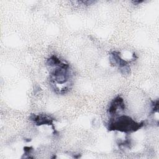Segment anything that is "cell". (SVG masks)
I'll list each match as a JSON object with an SVG mask.
<instances>
[{
  "label": "cell",
  "mask_w": 159,
  "mask_h": 159,
  "mask_svg": "<svg viewBox=\"0 0 159 159\" xmlns=\"http://www.w3.org/2000/svg\"><path fill=\"white\" fill-rule=\"evenodd\" d=\"M124 109L125 104L123 99L120 96H117L111 102L108 108V112L111 116H116L119 111H124Z\"/></svg>",
  "instance_id": "2"
},
{
  "label": "cell",
  "mask_w": 159,
  "mask_h": 159,
  "mask_svg": "<svg viewBox=\"0 0 159 159\" xmlns=\"http://www.w3.org/2000/svg\"><path fill=\"white\" fill-rule=\"evenodd\" d=\"M30 119L34 121V123L37 125H41L44 124L53 125V119L47 116L31 114Z\"/></svg>",
  "instance_id": "3"
},
{
  "label": "cell",
  "mask_w": 159,
  "mask_h": 159,
  "mask_svg": "<svg viewBox=\"0 0 159 159\" xmlns=\"http://www.w3.org/2000/svg\"><path fill=\"white\" fill-rule=\"evenodd\" d=\"M143 122H136L127 116H122L116 119H111L108 124L109 130H117L123 132H132L143 125Z\"/></svg>",
  "instance_id": "1"
}]
</instances>
